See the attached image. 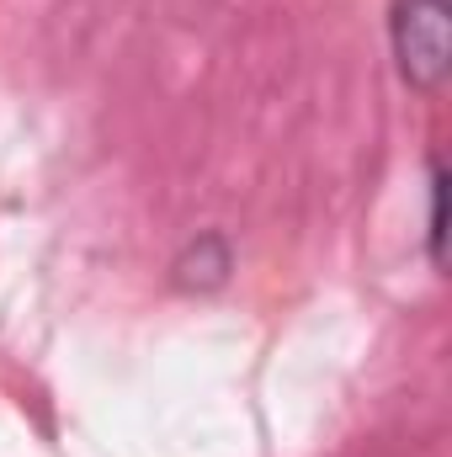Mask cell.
Instances as JSON below:
<instances>
[{
	"mask_svg": "<svg viewBox=\"0 0 452 457\" xmlns=\"http://www.w3.org/2000/svg\"><path fill=\"white\" fill-rule=\"evenodd\" d=\"M389 48L399 80L421 96H437L452 75V0H394Z\"/></svg>",
	"mask_w": 452,
	"mask_h": 457,
	"instance_id": "cell-1",
	"label": "cell"
},
{
	"mask_svg": "<svg viewBox=\"0 0 452 457\" xmlns=\"http://www.w3.org/2000/svg\"><path fill=\"white\" fill-rule=\"evenodd\" d=\"M229 266H234V255H229L224 234H197L181 255H176V287H187V293H213V287H224L229 282Z\"/></svg>",
	"mask_w": 452,
	"mask_h": 457,
	"instance_id": "cell-2",
	"label": "cell"
},
{
	"mask_svg": "<svg viewBox=\"0 0 452 457\" xmlns=\"http://www.w3.org/2000/svg\"><path fill=\"white\" fill-rule=\"evenodd\" d=\"M431 197H426V255L442 271L448 266V165L431 154Z\"/></svg>",
	"mask_w": 452,
	"mask_h": 457,
	"instance_id": "cell-3",
	"label": "cell"
}]
</instances>
